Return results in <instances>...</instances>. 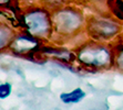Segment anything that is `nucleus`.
Segmentation results:
<instances>
[{"instance_id":"7","label":"nucleus","mask_w":123,"mask_h":110,"mask_svg":"<svg viewBox=\"0 0 123 110\" xmlns=\"http://www.w3.org/2000/svg\"><path fill=\"white\" fill-rule=\"evenodd\" d=\"M11 84L9 83H5V84L0 85V99H6L11 95Z\"/></svg>"},{"instance_id":"5","label":"nucleus","mask_w":123,"mask_h":110,"mask_svg":"<svg viewBox=\"0 0 123 110\" xmlns=\"http://www.w3.org/2000/svg\"><path fill=\"white\" fill-rule=\"evenodd\" d=\"M86 94L81 89V88H75L74 90L70 93H63L60 95V99L62 100L63 104H77L80 102Z\"/></svg>"},{"instance_id":"8","label":"nucleus","mask_w":123,"mask_h":110,"mask_svg":"<svg viewBox=\"0 0 123 110\" xmlns=\"http://www.w3.org/2000/svg\"><path fill=\"white\" fill-rule=\"evenodd\" d=\"M9 39V31L6 29H0V48H2L3 46L7 44Z\"/></svg>"},{"instance_id":"2","label":"nucleus","mask_w":123,"mask_h":110,"mask_svg":"<svg viewBox=\"0 0 123 110\" xmlns=\"http://www.w3.org/2000/svg\"><path fill=\"white\" fill-rule=\"evenodd\" d=\"M25 24L30 33L38 37H44L49 33L51 28V22L49 20L48 14L41 11L28 13L25 17Z\"/></svg>"},{"instance_id":"3","label":"nucleus","mask_w":123,"mask_h":110,"mask_svg":"<svg viewBox=\"0 0 123 110\" xmlns=\"http://www.w3.org/2000/svg\"><path fill=\"white\" fill-rule=\"evenodd\" d=\"M58 23L63 32H72L79 24V18L72 12H63L59 16Z\"/></svg>"},{"instance_id":"6","label":"nucleus","mask_w":123,"mask_h":110,"mask_svg":"<svg viewBox=\"0 0 123 110\" xmlns=\"http://www.w3.org/2000/svg\"><path fill=\"white\" fill-rule=\"evenodd\" d=\"M97 32L103 37H106V35H110V34H113L117 29H115L114 24H112L110 22H104V21H101V22L97 23Z\"/></svg>"},{"instance_id":"1","label":"nucleus","mask_w":123,"mask_h":110,"mask_svg":"<svg viewBox=\"0 0 123 110\" xmlns=\"http://www.w3.org/2000/svg\"><path fill=\"white\" fill-rule=\"evenodd\" d=\"M79 59L86 65L103 67L111 62V54L102 46H89L80 51Z\"/></svg>"},{"instance_id":"4","label":"nucleus","mask_w":123,"mask_h":110,"mask_svg":"<svg viewBox=\"0 0 123 110\" xmlns=\"http://www.w3.org/2000/svg\"><path fill=\"white\" fill-rule=\"evenodd\" d=\"M37 46V41L34 37L28 35H21V37L14 39L13 41V50L19 53L28 52Z\"/></svg>"},{"instance_id":"9","label":"nucleus","mask_w":123,"mask_h":110,"mask_svg":"<svg viewBox=\"0 0 123 110\" xmlns=\"http://www.w3.org/2000/svg\"><path fill=\"white\" fill-rule=\"evenodd\" d=\"M117 65L120 66L121 68H123V51L121 52V54L117 57Z\"/></svg>"},{"instance_id":"10","label":"nucleus","mask_w":123,"mask_h":110,"mask_svg":"<svg viewBox=\"0 0 123 110\" xmlns=\"http://www.w3.org/2000/svg\"><path fill=\"white\" fill-rule=\"evenodd\" d=\"M9 0H0V5H5V3H7Z\"/></svg>"}]
</instances>
